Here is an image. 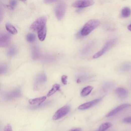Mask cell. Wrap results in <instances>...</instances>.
I'll return each instance as SVG.
<instances>
[{
    "instance_id": "18",
    "label": "cell",
    "mask_w": 131,
    "mask_h": 131,
    "mask_svg": "<svg viewBox=\"0 0 131 131\" xmlns=\"http://www.w3.org/2000/svg\"><path fill=\"white\" fill-rule=\"evenodd\" d=\"M60 85L59 84H55L54 85L52 89L48 93L47 96L50 97L55 93L57 91H60Z\"/></svg>"
},
{
    "instance_id": "21",
    "label": "cell",
    "mask_w": 131,
    "mask_h": 131,
    "mask_svg": "<svg viewBox=\"0 0 131 131\" xmlns=\"http://www.w3.org/2000/svg\"><path fill=\"white\" fill-rule=\"evenodd\" d=\"M131 11L128 7H126L123 8L122 11V16L124 18H126L129 16L130 15Z\"/></svg>"
},
{
    "instance_id": "4",
    "label": "cell",
    "mask_w": 131,
    "mask_h": 131,
    "mask_svg": "<svg viewBox=\"0 0 131 131\" xmlns=\"http://www.w3.org/2000/svg\"><path fill=\"white\" fill-rule=\"evenodd\" d=\"M66 10V5L63 3H58L55 9V15L57 19L59 20H62L64 17Z\"/></svg>"
},
{
    "instance_id": "29",
    "label": "cell",
    "mask_w": 131,
    "mask_h": 131,
    "mask_svg": "<svg viewBox=\"0 0 131 131\" xmlns=\"http://www.w3.org/2000/svg\"><path fill=\"white\" fill-rule=\"evenodd\" d=\"M57 1H54V0H51V1H45L44 2L46 4H51L56 2Z\"/></svg>"
},
{
    "instance_id": "16",
    "label": "cell",
    "mask_w": 131,
    "mask_h": 131,
    "mask_svg": "<svg viewBox=\"0 0 131 131\" xmlns=\"http://www.w3.org/2000/svg\"><path fill=\"white\" fill-rule=\"evenodd\" d=\"M93 89V87L91 86H88L85 87L81 93V95L82 97H85L89 95Z\"/></svg>"
},
{
    "instance_id": "28",
    "label": "cell",
    "mask_w": 131,
    "mask_h": 131,
    "mask_svg": "<svg viewBox=\"0 0 131 131\" xmlns=\"http://www.w3.org/2000/svg\"><path fill=\"white\" fill-rule=\"evenodd\" d=\"M68 131H82V130L80 128H77L71 129Z\"/></svg>"
},
{
    "instance_id": "7",
    "label": "cell",
    "mask_w": 131,
    "mask_h": 131,
    "mask_svg": "<svg viewBox=\"0 0 131 131\" xmlns=\"http://www.w3.org/2000/svg\"><path fill=\"white\" fill-rule=\"evenodd\" d=\"M95 2L93 1H77L72 4V6L74 8H82L92 6Z\"/></svg>"
},
{
    "instance_id": "5",
    "label": "cell",
    "mask_w": 131,
    "mask_h": 131,
    "mask_svg": "<svg viewBox=\"0 0 131 131\" xmlns=\"http://www.w3.org/2000/svg\"><path fill=\"white\" fill-rule=\"evenodd\" d=\"M70 110V107L68 105L65 106L57 110L54 114L53 119L54 120L59 119L67 115Z\"/></svg>"
},
{
    "instance_id": "20",
    "label": "cell",
    "mask_w": 131,
    "mask_h": 131,
    "mask_svg": "<svg viewBox=\"0 0 131 131\" xmlns=\"http://www.w3.org/2000/svg\"><path fill=\"white\" fill-rule=\"evenodd\" d=\"M112 125L111 123L110 122L105 123L100 126L98 129V131H105L111 127Z\"/></svg>"
},
{
    "instance_id": "14",
    "label": "cell",
    "mask_w": 131,
    "mask_h": 131,
    "mask_svg": "<svg viewBox=\"0 0 131 131\" xmlns=\"http://www.w3.org/2000/svg\"><path fill=\"white\" fill-rule=\"evenodd\" d=\"M47 31V28L46 26L38 32V37L40 41H42L45 40L46 36Z\"/></svg>"
},
{
    "instance_id": "15",
    "label": "cell",
    "mask_w": 131,
    "mask_h": 131,
    "mask_svg": "<svg viewBox=\"0 0 131 131\" xmlns=\"http://www.w3.org/2000/svg\"><path fill=\"white\" fill-rule=\"evenodd\" d=\"M6 28L7 31L12 34L15 35L18 33L15 27L11 24H6Z\"/></svg>"
},
{
    "instance_id": "1",
    "label": "cell",
    "mask_w": 131,
    "mask_h": 131,
    "mask_svg": "<svg viewBox=\"0 0 131 131\" xmlns=\"http://www.w3.org/2000/svg\"><path fill=\"white\" fill-rule=\"evenodd\" d=\"M100 23V22L97 20H90L83 27L80 32V34L82 36L88 35L99 26Z\"/></svg>"
},
{
    "instance_id": "3",
    "label": "cell",
    "mask_w": 131,
    "mask_h": 131,
    "mask_svg": "<svg viewBox=\"0 0 131 131\" xmlns=\"http://www.w3.org/2000/svg\"><path fill=\"white\" fill-rule=\"evenodd\" d=\"M117 41V40L116 39H112L108 41L100 50L94 55L93 58L94 59H97L103 55L114 46L116 44Z\"/></svg>"
},
{
    "instance_id": "13",
    "label": "cell",
    "mask_w": 131,
    "mask_h": 131,
    "mask_svg": "<svg viewBox=\"0 0 131 131\" xmlns=\"http://www.w3.org/2000/svg\"><path fill=\"white\" fill-rule=\"evenodd\" d=\"M46 99V96L37 98L30 99L29 101V102L30 104L32 105L39 106L42 104Z\"/></svg>"
},
{
    "instance_id": "22",
    "label": "cell",
    "mask_w": 131,
    "mask_h": 131,
    "mask_svg": "<svg viewBox=\"0 0 131 131\" xmlns=\"http://www.w3.org/2000/svg\"><path fill=\"white\" fill-rule=\"evenodd\" d=\"M26 39L28 42H33L35 40L36 36L35 34L33 33H29L26 36Z\"/></svg>"
},
{
    "instance_id": "12",
    "label": "cell",
    "mask_w": 131,
    "mask_h": 131,
    "mask_svg": "<svg viewBox=\"0 0 131 131\" xmlns=\"http://www.w3.org/2000/svg\"><path fill=\"white\" fill-rule=\"evenodd\" d=\"M115 93L119 98L121 99H124L126 97L128 94L126 90L120 87L116 89L115 90Z\"/></svg>"
},
{
    "instance_id": "24",
    "label": "cell",
    "mask_w": 131,
    "mask_h": 131,
    "mask_svg": "<svg viewBox=\"0 0 131 131\" xmlns=\"http://www.w3.org/2000/svg\"><path fill=\"white\" fill-rule=\"evenodd\" d=\"M17 2L16 1H11L9 3L10 6L8 7L11 9H13L14 7H15L17 5Z\"/></svg>"
},
{
    "instance_id": "25",
    "label": "cell",
    "mask_w": 131,
    "mask_h": 131,
    "mask_svg": "<svg viewBox=\"0 0 131 131\" xmlns=\"http://www.w3.org/2000/svg\"><path fill=\"white\" fill-rule=\"evenodd\" d=\"M123 121L125 123L131 124V116L124 118L123 119Z\"/></svg>"
},
{
    "instance_id": "30",
    "label": "cell",
    "mask_w": 131,
    "mask_h": 131,
    "mask_svg": "<svg viewBox=\"0 0 131 131\" xmlns=\"http://www.w3.org/2000/svg\"><path fill=\"white\" fill-rule=\"evenodd\" d=\"M128 29L130 31H131V24L128 25Z\"/></svg>"
},
{
    "instance_id": "17",
    "label": "cell",
    "mask_w": 131,
    "mask_h": 131,
    "mask_svg": "<svg viewBox=\"0 0 131 131\" xmlns=\"http://www.w3.org/2000/svg\"><path fill=\"white\" fill-rule=\"evenodd\" d=\"M18 52L17 48L15 46L9 47L7 51L8 55L9 56H12L16 55Z\"/></svg>"
},
{
    "instance_id": "26",
    "label": "cell",
    "mask_w": 131,
    "mask_h": 131,
    "mask_svg": "<svg viewBox=\"0 0 131 131\" xmlns=\"http://www.w3.org/2000/svg\"><path fill=\"white\" fill-rule=\"evenodd\" d=\"M67 77L65 75L63 76L61 78V80L62 83L64 85H66L67 84Z\"/></svg>"
},
{
    "instance_id": "10",
    "label": "cell",
    "mask_w": 131,
    "mask_h": 131,
    "mask_svg": "<svg viewBox=\"0 0 131 131\" xmlns=\"http://www.w3.org/2000/svg\"><path fill=\"white\" fill-rule=\"evenodd\" d=\"M131 106V105L128 104H124L116 107L109 112L106 115L107 117L113 116L119 111Z\"/></svg>"
},
{
    "instance_id": "6",
    "label": "cell",
    "mask_w": 131,
    "mask_h": 131,
    "mask_svg": "<svg viewBox=\"0 0 131 131\" xmlns=\"http://www.w3.org/2000/svg\"><path fill=\"white\" fill-rule=\"evenodd\" d=\"M11 36L10 34L5 32H2L0 34V47H5L8 46L10 44Z\"/></svg>"
},
{
    "instance_id": "31",
    "label": "cell",
    "mask_w": 131,
    "mask_h": 131,
    "mask_svg": "<svg viewBox=\"0 0 131 131\" xmlns=\"http://www.w3.org/2000/svg\"><path fill=\"white\" fill-rule=\"evenodd\" d=\"M98 131V130H96V131Z\"/></svg>"
},
{
    "instance_id": "9",
    "label": "cell",
    "mask_w": 131,
    "mask_h": 131,
    "mask_svg": "<svg viewBox=\"0 0 131 131\" xmlns=\"http://www.w3.org/2000/svg\"><path fill=\"white\" fill-rule=\"evenodd\" d=\"M101 100L102 98H100L88 102L80 105L78 107V109L80 110H84L89 109L98 104Z\"/></svg>"
},
{
    "instance_id": "8",
    "label": "cell",
    "mask_w": 131,
    "mask_h": 131,
    "mask_svg": "<svg viewBox=\"0 0 131 131\" xmlns=\"http://www.w3.org/2000/svg\"><path fill=\"white\" fill-rule=\"evenodd\" d=\"M21 92L20 89H17L4 94V98L7 100H10L18 98L21 95Z\"/></svg>"
},
{
    "instance_id": "27",
    "label": "cell",
    "mask_w": 131,
    "mask_h": 131,
    "mask_svg": "<svg viewBox=\"0 0 131 131\" xmlns=\"http://www.w3.org/2000/svg\"><path fill=\"white\" fill-rule=\"evenodd\" d=\"M4 131H12V128L11 125L9 124L6 125L5 127Z\"/></svg>"
},
{
    "instance_id": "23",
    "label": "cell",
    "mask_w": 131,
    "mask_h": 131,
    "mask_svg": "<svg viewBox=\"0 0 131 131\" xmlns=\"http://www.w3.org/2000/svg\"><path fill=\"white\" fill-rule=\"evenodd\" d=\"M8 71V69L6 66L4 65H1L0 73L1 75L4 74L6 73Z\"/></svg>"
},
{
    "instance_id": "11",
    "label": "cell",
    "mask_w": 131,
    "mask_h": 131,
    "mask_svg": "<svg viewBox=\"0 0 131 131\" xmlns=\"http://www.w3.org/2000/svg\"><path fill=\"white\" fill-rule=\"evenodd\" d=\"M47 77L46 75L44 73H41L39 74L36 77L35 82V87L37 88L40 86L44 83L46 81Z\"/></svg>"
},
{
    "instance_id": "19",
    "label": "cell",
    "mask_w": 131,
    "mask_h": 131,
    "mask_svg": "<svg viewBox=\"0 0 131 131\" xmlns=\"http://www.w3.org/2000/svg\"><path fill=\"white\" fill-rule=\"evenodd\" d=\"M39 55V53L38 49L37 47L34 46L32 49V56L33 59H36L38 58Z\"/></svg>"
},
{
    "instance_id": "2",
    "label": "cell",
    "mask_w": 131,
    "mask_h": 131,
    "mask_svg": "<svg viewBox=\"0 0 131 131\" xmlns=\"http://www.w3.org/2000/svg\"><path fill=\"white\" fill-rule=\"evenodd\" d=\"M47 21V18L45 17H39L31 25L30 27V30L34 32H38L46 26Z\"/></svg>"
}]
</instances>
